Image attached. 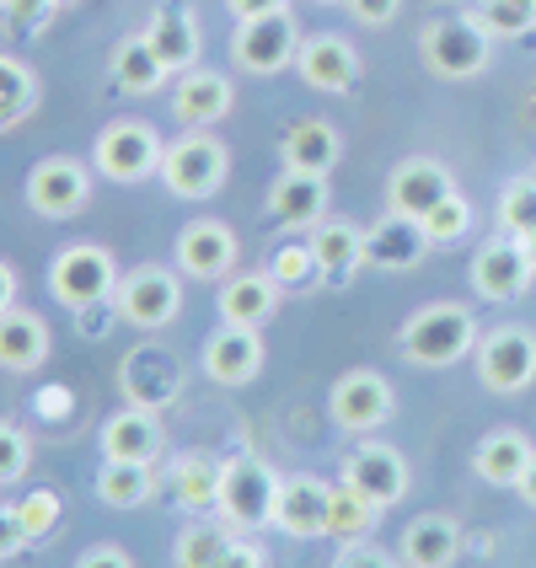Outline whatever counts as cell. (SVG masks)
<instances>
[{
    "label": "cell",
    "instance_id": "obj_46",
    "mask_svg": "<svg viewBox=\"0 0 536 568\" xmlns=\"http://www.w3.org/2000/svg\"><path fill=\"white\" fill-rule=\"evenodd\" d=\"M215 568H263V547L247 537H231V547H225V558Z\"/></svg>",
    "mask_w": 536,
    "mask_h": 568
},
{
    "label": "cell",
    "instance_id": "obj_35",
    "mask_svg": "<svg viewBox=\"0 0 536 568\" xmlns=\"http://www.w3.org/2000/svg\"><path fill=\"white\" fill-rule=\"evenodd\" d=\"M225 547H231V526H225V520H193L189 531L178 537L172 564L178 568H215L225 558Z\"/></svg>",
    "mask_w": 536,
    "mask_h": 568
},
{
    "label": "cell",
    "instance_id": "obj_1",
    "mask_svg": "<svg viewBox=\"0 0 536 568\" xmlns=\"http://www.w3.org/2000/svg\"><path fill=\"white\" fill-rule=\"evenodd\" d=\"M274 505H280V477L269 473V462L253 450H236L231 462H221V509L225 526L236 531H257V526H274Z\"/></svg>",
    "mask_w": 536,
    "mask_h": 568
},
{
    "label": "cell",
    "instance_id": "obj_7",
    "mask_svg": "<svg viewBox=\"0 0 536 568\" xmlns=\"http://www.w3.org/2000/svg\"><path fill=\"white\" fill-rule=\"evenodd\" d=\"M477 381L499 397H515L536 381V333L526 327H494L477 338Z\"/></svg>",
    "mask_w": 536,
    "mask_h": 568
},
{
    "label": "cell",
    "instance_id": "obj_32",
    "mask_svg": "<svg viewBox=\"0 0 536 568\" xmlns=\"http://www.w3.org/2000/svg\"><path fill=\"white\" fill-rule=\"evenodd\" d=\"M172 499L183 509H215V499H221V462H210V456H183L178 467H172Z\"/></svg>",
    "mask_w": 536,
    "mask_h": 568
},
{
    "label": "cell",
    "instance_id": "obj_51",
    "mask_svg": "<svg viewBox=\"0 0 536 568\" xmlns=\"http://www.w3.org/2000/svg\"><path fill=\"white\" fill-rule=\"evenodd\" d=\"M11 301H17V274L11 263H0V312H11Z\"/></svg>",
    "mask_w": 536,
    "mask_h": 568
},
{
    "label": "cell",
    "instance_id": "obj_9",
    "mask_svg": "<svg viewBox=\"0 0 536 568\" xmlns=\"http://www.w3.org/2000/svg\"><path fill=\"white\" fill-rule=\"evenodd\" d=\"M119 386H124V397L134 408H166V403H178L183 397V365H178V354L161 344H140L124 354V371H119Z\"/></svg>",
    "mask_w": 536,
    "mask_h": 568
},
{
    "label": "cell",
    "instance_id": "obj_12",
    "mask_svg": "<svg viewBox=\"0 0 536 568\" xmlns=\"http://www.w3.org/2000/svg\"><path fill=\"white\" fill-rule=\"evenodd\" d=\"M333 424L348 429V435H371L392 418V386L376 371H348L338 386H333Z\"/></svg>",
    "mask_w": 536,
    "mask_h": 568
},
{
    "label": "cell",
    "instance_id": "obj_42",
    "mask_svg": "<svg viewBox=\"0 0 536 568\" xmlns=\"http://www.w3.org/2000/svg\"><path fill=\"white\" fill-rule=\"evenodd\" d=\"M32 462V445L22 429H11V424H0V483H17V477L28 473Z\"/></svg>",
    "mask_w": 536,
    "mask_h": 568
},
{
    "label": "cell",
    "instance_id": "obj_45",
    "mask_svg": "<svg viewBox=\"0 0 536 568\" xmlns=\"http://www.w3.org/2000/svg\"><path fill=\"white\" fill-rule=\"evenodd\" d=\"M28 541H32V537H28V526H22V515L0 505V564H6V558H17V552H22Z\"/></svg>",
    "mask_w": 536,
    "mask_h": 568
},
{
    "label": "cell",
    "instance_id": "obj_27",
    "mask_svg": "<svg viewBox=\"0 0 536 568\" xmlns=\"http://www.w3.org/2000/svg\"><path fill=\"white\" fill-rule=\"evenodd\" d=\"M312 253L316 263H322V274L333 284H344L360 263H365V231L348 221H322L312 231Z\"/></svg>",
    "mask_w": 536,
    "mask_h": 568
},
{
    "label": "cell",
    "instance_id": "obj_53",
    "mask_svg": "<svg viewBox=\"0 0 536 568\" xmlns=\"http://www.w3.org/2000/svg\"><path fill=\"white\" fill-rule=\"evenodd\" d=\"M520 242H526V257H532V268H536V231L532 236H520Z\"/></svg>",
    "mask_w": 536,
    "mask_h": 568
},
{
    "label": "cell",
    "instance_id": "obj_40",
    "mask_svg": "<svg viewBox=\"0 0 536 568\" xmlns=\"http://www.w3.org/2000/svg\"><path fill=\"white\" fill-rule=\"evenodd\" d=\"M473 17L494 32V38H520V32H532L536 6H526V0H483Z\"/></svg>",
    "mask_w": 536,
    "mask_h": 568
},
{
    "label": "cell",
    "instance_id": "obj_41",
    "mask_svg": "<svg viewBox=\"0 0 536 568\" xmlns=\"http://www.w3.org/2000/svg\"><path fill=\"white\" fill-rule=\"evenodd\" d=\"M17 515H22L28 537H32V541H43V537H54V531H60L64 505H60V494H54V488H32L28 499L17 505Z\"/></svg>",
    "mask_w": 536,
    "mask_h": 568
},
{
    "label": "cell",
    "instance_id": "obj_19",
    "mask_svg": "<svg viewBox=\"0 0 536 568\" xmlns=\"http://www.w3.org/2000/svg\"><path fill=\"white\" fill-rule=\"evenodd\" d=\"M327 509H333V488L322 477H284L280 505H274V526L290 537H327Z\"/></svg>",
    "mask_w": 536,
    "mask_h": 568
},
{
    "label": "cell",
    "instance_id": "obj_30",
    "mask_svg": "<svg viewBox=\"0 0 536 568\" xmlns=\"http://www.w3.org/2000/svg\"><path fill=\"white\" fill-rule=\"evenodd\" d=\"M145 43L156 49V60L166 70H193V60H199V28H193L189 11H178V6H166V11L151 17Z\"/></svg>",
    "mask_w": 536,
    "mask_h": 568
},
{
    "label": "cell",
    "instance_id": "obj_13",
    "mask_svg": "<svg viewBox=\"0 0 536 568\" xmlns=\"http://www.w3.org/2000/svg\"><path fill=\"white\" fill-rule=\"evenodd\" d=\"M87 193H92V183H87V166L70 156H49L32 166L28 178V204L38 210V215H49V221H64V215H75L81 204H87Z\"/></svg>",
    "mask_w": 536,
    "mask_h": 568
},
{
    "label": "cell",
    "instance_id": "obj_11",
    "mask_svg": "<svg viewBox=\"0 0 536 568\" xmlns=\"http://www.w3.org/2000/svg\"><path fill=\"white\" fill-rule=\"evenodd\" d=\"M536 280L526 242L520 236H499V242H483L473 257V290L483 301H515L526 295V284Z\"/></svg>",
    "mask_w": 536,
    "mask_h": 568
},
{
    "label": "cell",
    "instance_id": "obj_56",
    "mask_svg": "<svg viewBox=\"0 0 536 568\" xmlns=\"http://www.w3.org/2000/svg\"><path fill=\"white\" fill-rule=\"evenodd\" d=\"M526 6H536V0H526Z\"/></svg>",
    "mask_w": 536,
    "mask_h": 568
},
{
    "label": "cell",
    "instance_id": "obj_3",
    "mask_svg": "<svg viewBox=\"0 0 536 568\" xmlns=\"http://www.w3.org/2000/svg\"><path fill=\"white\" fill-rule=\"evenodd\" d=\"M418 54L424 64L445 75V81H473L488 70L494 60V32L483 28L477 17H441V22H429L424 38H418Z\"/></svg>",
    "mask_w": 536,
    "mask_h": 568
},
{
    "label": "cell",
    "instance_id": "obj_33",
    "mask_svg": "<svg viewBox=\"0 0 536 568\" xmlns=\"http://www.w3.org/2000/svg\"><path fill=\"white\" fill-rule=\"evenodd\" d=\"M376 515H381V505H371L360 488L338 483V488H333V509H327V537L365 541L371 531H376Z\"/></svg>",
    "mask_w": 536,
    "mask_h": 568
},
{
    "label": "cell",
    "instance_id": "obj_15",
    "mask_svg": "<svg viewBox=\"0 0 536 568\" xmlns=\"http://www.w3.org/2000/svg\"><path fill=\"white\" fill-rule=\"evenodd\" d=\"M445 193H456V183H451V172H445L441 161H429V156H408L386 178V204L397 215H413V221H424Z\"/></svg>",
    "mask_w": 536,
    "mask_h": 568
},
{
    "label": "cell",
    "instance_id": "obj_25",
    "mask_svg": "<svg viewBox=\"0 0 536 568\" xmlns=\"http://www.w3.org/2000/svg\"><path fill=\"white\" fill-rule=\"evenodd\" d=\"M462 552V526L445 515H418L403 531V564L408 568H451Z\"/></svg>",
    "mask_w": 536,
    "mask_h": 568
},
{
    "label": "cell",
    "instance_id": "obj_55",
    "mask_svg": "<svg viewBox=\"0 0 536 568\" xmlns=\"http://www.w3.org/2000/svg\"><path fill=\"white\" fill-rule=\"evenodd\" d=\"M532 102H536V97H532ZM532 119H536V108H532Z\"/></svg>",
    "mask_w": 536,
    "mask_h": 568
},
{
    "label": "cell",
    "instance_id": "obj_57",
    "mask_svg": "<svg viewBox=\"0 0 536 568\" xmlns=\"http://www.w3.org/2000/svg\"><path fill=\"white\" fill-rule=\"evenodd\" d=\"M0 6H6V0H0Z\"/></svg>",
    "mask_w": 536,
    "mask_h": 568
},
{
    "label": "cell",
    "instance_id": "obj_38",
    "mask_svg": "<svg viewBox=\"0 0 536 568\" xmlns=\"http://www.w3.org/2000/svg\"><path fill=\"white\" fill-rule=\"evenodd\" d=\"M473 231V204L462 199V193H445L441 204L424 215V236L435 242V247H451V242H462Z\"/></svg>",
    "mask_w": 536,
    "mask_h": 568
},
{
    "label": "cell",
    "instance_id": "obj_37",
    "mask_svg": "<svg viewBox=\"0 0 536 568\" xmlns=\"http://www.w3.org/2000/svg\"><path fill=\"white\" fill-rule=\"evenodd\" d=\"M316 274H322V263H316L312 242H284L269 257V280L280 284V290H312Z\"/></svg>",
    "mask_w": 536,
    "mask_h": 568
},
{
    "label": "cell",
    "instance_id": "obj_47",
    "mask_svg": "<svg viewBox=\"0 0 536 568\" xmlns=\"http://www.w3.org/2000/svg\"><path fill=\"white\" fill-rule=\"evenodd\" d=\"M397 6H403V0H348V11H354L360 22H371V28H386V22L397 17Z\"/></svg>",
    "mask_w": 536,
    "mask_h": 568
},
{
    "label": "cell",
    "instance_id": "obj_10",
    "mask_svg": "<svg viewBox=\"0 0 536 568\" xmlns=\"http://www.w3.org/2000/svg\"><path fill=\"white\" fill-rule=\"evenodd\" d=\"M119 316L134 327H166L178 306H183V280L161 263H140L129 280H119Z\"/></svg>",
    "mask_w": 536,
    "mask_h": 568
},
{
    "label": "cell",
    "instance_id": "obj_43",
    "mask_svg": "<svg viewBox=\"0 0 536 568\" xmlns=\"http://www.w3.org/2000/svg\"><path fill=\"white\" fill-rule=\"evenodd\" d=\"M6 11H11V28L17 32H38L43 22H49L54 0H6Z\"/></svg>",
    "mask_w": 536,
    "mask_h": 568
},
{
    "label": "cell",
    "instance_id": "obj_18",
    "mask_svg": "<svg viewBox=\"0 0 536 568\" xmlns=\"http://www.w3.org/2000/svg\"><path fill=\"white\" fill-rule=\"evenodd\" d=\"M344 483L348 488H360L371 505H397L403 494H408V467H403V456L392 450V445H360L354 456H348L344 467Z\"/></svg>",
    "mask_w": 536,
    "mask_h": 568
},
{
    "label": "cell",
    "instance_id": "obj_54",
    "mask_svg": "<svg viewBox=\"0 0 536 568\" xmlns=\"http://www.w3.org/2000/svg\"><path fill=\"white\" fill-rule=\"evenodd\" d=\"M60 6H70V0H54V11H60Z\"/></svg>",
    "mask_w": 536,
    "mask_h": 568
},
{
    "label": "cell",
    "instance_id": "obj_20",
    "mask_svg": "<svg viewBox=\"0 0 536 568\" xmlns=\"http://www.w3.org/2000/svg\"><path fill=\"white\" fill-rule=\"evenodd\" d=\"M236 263V236L221 221H193L178 231V268L193 280H221Z\"/></svg>",
    "mask_w": 536,
    "mask_h": 568
},
{
    "label": "cell",
    "instance_id": "obj_26",
    "mask_svg": "<svg viewBox=\"0 0 536 568\" xmlns=\"http://www.w3.org/2000/svg\"><path fill=\"white\" fill-rule=\"evenodd\" d=\"M49 354V327L32 312H0V365L6 371H38Z\"/></svg>",
    "mask_w": 536,
    "mask_h": 568
},
{
    "label": "cell",
    "instance_id": "obj_52",
    "mask_svg": "<svg viewBox=\"0 0 536 568\" xmlns=\"http://www.w3.org/2000/svg\"><path fill=\"white\" fill-rule=\"evenodd\" d=\"M520 499L536 509V456H532V467H526V477H520Z\"/></svg>",
    "mask_w": 536,
    "mask_h": 568
},
{
    "label": "cell",
    "instance_id": "obj_50",
    "mask_svg": "<svg viewBox=\"0 0 536 568\" xmlns=\"http://www.w3.org/2000/svg\"><path fill=\"white\" fill-rule=\"evenodd\" d=\"M225 6H231V11L242 17V22H247V17H269V11H284V0H225Z\"/></svg>",
    "mask_w": 536,
    "mask_h": 568
},
{
    "label": "cell",
    "instance_id": "obj_17",
    "mask_svg": "<svg viewBox=\"0 0 536 568\" xmlns=\"http://www.w3.org/2000/svg\"><path fill=\"white\" fill-rule=\"evenodd\" d=\"M257 371H263V338H257V327L225 322L221 333L204 344V376L215 381V386H247Z\"/></svg>",
    "mask_w": 536,
    "mask_h": 568
},
{
    "label": "cell",
    "instance_id": "obj_24",
    "mask_svg": "<svg viewBox=\"0 0 536 568\" xmlns=\"http://www.w3.org/2000/svg\"><path fill=\"white\" fill-rule=\"evenodd\" d=\"M269 210H274L280 225H322L327 178H316V172H290V166H284V178L274 183V193H269Z\"/></svg>",
    "mask_w": 536,
    "mask_h": 568
},
{
    "label": "cell",
    "instance_id": "obj_39",
    "mask_svg": "<svg viewBox=\"0 0 536 568\" xmlns=\"http://www.w3.org/2000/svg\"><path fill=\"white\" fill-rule=\"evenodd\" d=\"M499 225L509 236H532L536 231V178H515L499 193Z\"/></svg>",
    "mask_w": 536,
    "mask_h": 568
},
{
    "label": "cell",
    "instance_id": "obj_6",
    "mask_svg": "<svg viewBox=\"0 0 536 568\" xmlns=\"http://www.w3.org/2000/svg\"><path fill=\"white\" fill-rule=\"evenodd\" d=\"M225 145L210 134V129H189L183 140L166 145L161 156V183L178 193V199H210V193L225 183Z\"/></svg>",
    "mask_w": 536,
    "mask_h": 568
},
{
    "label": "cell",
    "instance_id": "obj_34",
    "mask_svg": "<svg viewBox=\"0 0 536 568\" xmlns=\"http://www.w3.org/2000/svg\"><path fill=\"white\" fill-rule=\"evenodd\" d=\"M97 499L108 509H134L151 499V467H134V462H102L97 473Z\"/></svg>",
    "mask_w": 536,
    "mask_h": 568
},
{
    "label": "cell",
    "instance_id": "obj_31",
    "mask_svg": "<svg viewBox=\"0 0 536 568\" xmlns=\"http://www.w3.org/2000/svg\"><path fill=\"white\" fill-rule=\"evenodd\" d=\"M172 70L156 60V49L145 43V32L140 38H124L119 49H113V81L124 87V92H134V97H151L166 81Z\"/></svg>",
    "mask_w": 536,
    "mask_h": 568
},
{
    "label": "cell",
    "instance_id": "obj_8",
    "mask_svg": "<svg viewBox=\"0 0 536 568\" xmlns=\"http://www.w3.org/2000/svg\"><path fill=\"white\" fill-rule=\"evenodd\" d=\"M236 64L247 75H280L284 64H295L301 54V32H295V17L290 11H269V17H247L236 43H231Z\"/></svg>",
    "mask_w": 536,
    "mask_h": 568
},
{
    "label": "cell",
    "instance_id": "obj_29",
    "mask_svg": "<svg viewBox=\"0 0 536 568\" xmlns=\"http://www.w3.org/2000/svg\"><path fill=\"white\" fill-rule=\"evenodd\" d=\"M274 301H280V284L269 274H236L221 290V316L236 327H263L274 316Z\"/></svg>",
    "mask_w": 536,
    "mask_h": 568
},
{
    "label": "cell",
    "instance_id": "obj_22",
    "mask_svg": "<svg viewBox=\"0 0 536 568\" xmlns=\"http://www.w3.org/2000/svg\"><path fill=\"white\" fill-rule=\"evenodd\" d=\"M429 247H435V242L424 236V221L397 215V210L365 231V263H371V268H413Z\"/></svg>",
    "mask_w": 536,
    "mask_h": 568
},
{
    "label": "cell",
    "instance_id": "obj_2",
    "mask_svg": "<svg viewBox=\"0 0 536 568\" xmlns=\"http://www.w3.org/2000/svg\"><path fill=\"white\" fill-rule=\"evenodd\" d=\"M397 344H403V354H408L413 365H456V359H467L477 348V322L467 306L435 301V306L408 316V327H403Z\"/></svg>",
    "mask_w": 536,
    "mask_h": 568
},
{
    "label": "cell",
    "instance_id": "obj_44",
    "mask_svg": "<svg viewBox=\"0 0 536 568\" xmlns=\"http://www.w3.org/2000/svg\"><path fill=\"white\" fill-rule=\"evenodd\" d=\"M333 568H397L381 547H371V541H344V552L333 558Z\"/></svg>",
    "mask_w": 536,
    "mask_h": 568
},
{
    "label": "cell",
    "instance_id": "obj_16",
    "mask_svg": "<svg viewBox=\"0 0 536 568\" xmlns=\"http://www.w3.org/2000/svg\"><path fill=\"white\" fill-rule=\"evenodd\" d=\"M161 418L156 408H134L129 403L124 413H113L108 424H102V462H134V467H151L161 456Z\"/></svg>",
    "mask_w": 536,
    "mask_h": 568
},
{
    "label": "cell",
    "instance_id": "obj_23",
    "mask_svg": "<svg viewBox=\"0 0 536 568\" xmlns=\"http://www.w3.org/2000/svg\"><path fill=\"white\" fill-rule=\"evenodd\" d=\"M536 445L520 435V429H494V435H483L473 450V473L483 483H494V488H520V477L532 467Z\"/></svg>",
    "mask_w": 536,
    "mask_h": 568
},
{
    "label": "cell",
    "instance_id": "obj_48",
    "mask_svg": "<svg viewBox=\"0 0 536 568\" xmlns=\"http://www.w3.org/2000/svg\"><path fill=\"white\" fill-rule=\"evenodd\" d=\"M70 408H75V397H70L64 386H43V392H38V413H43V418H64Z\"/></svg>",
    "mask_w": 536,
    "mask_h": 568
},
{
    "label": "cell",
    "instance_id": "obj_4",
    "mask_svg": "<svg viewBox=\"0 0 536 568\" xmlns=\"http://www.w3.org/2000/svg\"><path fill=\"white\" fill-rule=\"evenodd\" d=\"M49 290L54 301L70 306V312H92L97 301H108L119 290V268H113V253L97 247V242H75L64 247L54 263H49Z\"/></svg>",
    "mask_w": 536,
    "mask_h": 568
},
{
    "label": "cell",
    "instance_id": "obj_49",
    "mask_svg": "<svg viewBox=\"0 0 536 568\" xmlns=\"http://www.w3.org/2000/svg\"><path fill=\"white\" fill-rule=\"evenodd\" d=\"M75 568H134V564H129V552H119V547H92Z\"/></svg>",
    "mask_w": 536,
    "mask_h": 568
},
{
    "label": "cell",
    "instance_id": "obj_21",
    "mask_svg": "<svg viewBox=\"0 0 536 568\" xmlns=\"http://www.w3.org/2000/svg\"><path fill=\"white\" fill-rule=\"evenodd\" d=\"M172 113H178V124L189 129H210L221 124L225 113H231V81H225L221 70H183V81H178V92H172Z\"/></svg>",
    "mask_w": 536,
    "mask_h": 568
},
{
    "label": "cell",
    "instance_id": "obj_14",
    "mask_svg": "<svg viewBox=\"0 0 536 568\" xmlns=\"http://www.w3.org/2000/svg\"><path fill=\"white\" fill-rule=\"evenodd\" d=\"M295 70H301V81L312 87V92H354V81H360V54H354V43L338 38V32H316L301 43V54H295Z\"/></svg>",
    "mask_w": 536,
    "mask_h": 568
},
{
    "label": "cell",
    "instance_id": "obj_5",
    "mask_svg": "<svg viewBox=\"0 0 536 568\" xmlns=\"http://www.w3.org/2000/svg\"><path fill=\"white\" fill-rule=\"evenodd\" d=\"M161 156H166V140H161L151 124L140 119H119L97 134L92 161L108 183H145L151 172H161Z\"/></svg>",
    "mask_w": 536,
    "mask_h": 568
},
{
    "label": "cell",
    "instance_id": "obj_36",
    "mask_svg": "<svg viewBox=\"0 0 536 568\" xmlns=\"http://www.w3.org/2000/svg\"><path fill=\"white\" fill-rule=\"evenodd\" d=\"M38 102V87H32V70L11 54H0V129L22 124Z\"/></svg>",
    "mask_w": 536,
    "mask_h": 568
},
{
    "label": "cell",
    "instance_id": "obj_28",
    "mask_svg": "<svg viewBox=\"0 0 536 568\" xmlns=\"http://www.w3.org/2000/svg\"><path fill=\"white\" fill-rule=\"evenodd\" d=\"M284 166H290V172H316V178H327V172L338 166V129L322 124V119L295 124L284 134Z\"/></svg>",
    "mask_w": 536,
    "mask_h": 568
}]
</instances>
